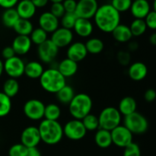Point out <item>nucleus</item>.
Masks as SVG:
<instances>
[{
	"label": "nucleus",
	"instance_id": "1",
	"mask_svg": "<svg viewBox=\"0 0 156 156\" xmlns=\"http://www.w3.org/2000/svg\"><path fill=\"white\" fill-rule=\"evenodd\" d=\"M96 27L104 33H112L117 25L120 24V13L117 12L111 3L99 6L94 16Z\"/></svg>",
	"mask_w": 156,
	"mask_h": 156
},
{
	"label": "nucleus",
	"instance_id": "2",
	"mask_svg": "<svg viewBox=\"0 0 156 156\" xmlns=\"http://www.w3.org/2000/svg\"><path fill=\"white\" fill-rule=\"evenodd\" d=\"M41 141L49 146L56 145L63 137V128L58 120L43 119L37 126Z\"/></svg>",
	"mask_w": 156,
	"mask_h": 156
},
{
	"label": "nucleus",
	"instance_id": "3",
	"mask_svg": "<svg viewBox=\"0 0 156 156\" xmlns=\"http://www.w3.org/2000/svg\"><path fill=\"white\" fill-rule=\"evenodd\" d=\"M39 80L41 88L50 94H56L66 85V79L53 67L44 69Z\"/></svg>",
	"mask_w": 156,
	"mask_h": 156
},
{
	"label": "nucleus",
	"instance_id": "4",
	"mask_svg": "<svg viewBox=\"0 0 156 156\" xmlns=\"http://www.w3.org/2000/svg\"><path fill=\"white\" fill-rule=\"evenodd\" d=\"M93 102L91 97L85 93L76 94L68 105L69 112L73 119L82 120L85 116L91 114Z\"/></svg>",
	"mask_w": 156,
	"mask_h": 156
},
{
	"label": "nucleus",
	"instance_id": "5",
	"mask_svg": "<svg viewBox=\"0 0 156 156\" xmlns=\"http://www.w3.org/2000/svg\"><path fill=\"white\" fill-rule=\"evenodd\" d=\"M99 127L111 131L121 124L122 115L114 107L104 108L98 115Z\"/></svg>",
	"mask_w": 156,
	"mask_h": 156
},
{
	"label": "nucleus",
	"instance_id": "6",
	"mask_svg": "<svg viewBox=\"0 0 156 156\" xmlns=\"http://www.w3.org/2000/svg\"><path fill=\"white\" fill-rule=\"evenodd\" d=\"M123 125L136 135H142L147 131L149 128V122L142 114L134 112L123 118Z\"/></svg>",
	"mask_w": 156,
	"mask_h": 156
},
{
	"label": "nucleus",
	"instance_id": "7",
	"mask_svg": "<svg viewBox=\"0 0 156 156\" xmlns=\"http://www.w3.org/2000/svg\"><path fill=\"white\" fill-rule=\"evenodd\" d=\"M63 134L66 138L73 141H79L86 136L87 132L82 121L77 119L69 120L62 126Z\"/></svg>",
	"mask_w": 156,
	"mask_h": 156
},
{
	"label": "nucleus",
	"instance_id": "8",
	"mask_svg": "<svg viewBox=\"0 0 156 156\" xmlns=\"http://www.w3.org/2000/svg\"><path fill=\"white\" fill-rule=\"evenodd\" d=\"M45 106L44 102L38 99H30L24 103L23 112L27 119L38 121L44 119Z\"/></svg>",
	"mask_w": 156,
	"mask_h": 156
},
{
	"label": "nucleus",
	"instance_id": "9",
	"mask_svg": "<svg viewBox=\"0 0 156 156\" xmlns=\"http://www.w3.org/2000/svg\"><path fill=\"white\" fill-rule=\"evenodd\" d=\"M25 62L21 56H15L4 62V72L12 79H18L24 75Z\"/></svg>",
	"mask_w": 156,
	"mask_h": 156
},
{
	"label": "nucleus",
	"instance_id": "10",
	"mask_svg": "<svg viewBox=\"0 0 156 156\" xmlns=\"http://www.w3.org/2000/svg\"><path fill=\"white\" fill-rule=\"evenodd\" d=\"M111 133L113 144L117 147L124 149L133 142V134L124 125L120 124L111 130Z\"/></svg>",
	"mask_w": 156,
	"mask_h": 156
},
{
	"label": "nucleus",
	"instance_id": "11",
	"mask_svg": "<svg viewBox=\"0 0 156 156\" xmlns=\"http://www.w3.org/2000/svg\"><path fill=\"white\" fill-rule=\"evenodd\" d=\"M59 49L48 39L37 47V56L40 60L44 63H51L56 59Z\"/></svg>",
	"mask_w": 156,
	"mask_h": 156
},
{
	"label": "nucleus",
	"instance_id": "12",
	"mask_svg": "<svg viewBox=\"0 0 156 156\" xmlns=\"http://www.w3.org/2000/svg\"><path fill=\"white\" fill-rule=\"evenodd\" d=\"M98 7L97 0H79L75 14L78 18L91 20L94 18Z\"/></svg>",
	"mask_w": 156,
	"mask_h": 156
},
{
	"label": "nucleus",
	"instance_id": "13",
	"mask_svg": "<svg viewBox=\"0 0 156 156\" xmlns=\"http://www.w3.org/2000/svg\"><path fill=\"white\" fill-rule=\"evenodd\" d=\"M74 33L72 30L59 27L51 34L50 40L59 49L68 47L73 43Z\"/></svg>",
	"mask_w": 156,
	"mask_h": 156
},
{
	"label": "nucleus",
	"instance_id": "14",
	"mask_svg": "<svg viewBox=\"0 0 156 156\" xmlns=\"http://www.w3.org/2000/svg\"><path fill=\"white\" fill-rule=\"evenodd\" d=\"M21 143L28 148L37 147L41 142L39 129L37 126H29L23 129L21 132Z\"/></svg>",
	"mask_w": 156,
	"mask_h": 156
},
{
	"label": "nucleus",
	"instance_id": "15",
	"mask_svg": "<svg viewBox=\"0 0 156 156\" xmlns=\"http://www.w3.org/2000/svg\"><path fill=\"white\" fill-rule=\"evenodd\" d=\"M88 55V51L85 47V43L81 41L73 42L68 47L66 50L67 58L71 60L78 62L84 60Z\"/></svg>",
	"mask_w": 156,
	"mask_h": 156
},
{
	"label": "nucleus",
	"instance_id": "16",
	"mask_svg": "<svg viewBox=\"0 0 156 156\" xmlns=\"http://www.w3.org/2000/svg\"><path fill=\"white\" fill-rule=\"evenodd\" d=\"M39 27L47 34H52L59 27V19L50 12H43L38 18Z\"/></svg>",
	"mask_w": 156,
	"mask_h": 156
},
{
	"label": "nucleus",
	"instance_id": "17",
	"mask_svg": "<svg viewBox=\"0 0 156 156\" xmlns=\"http://www.w3.org/2000/svg\"><path fill=\"white\" fill-rule=\"evenodd\" d=\"M12 47L16 56H24L27 54L31 49L32 42L29 36L18 35L12 41Z\"/></svg>",
	"mask_w": 156,
	"mask_h": 156
},
{
	"label": "nucleus",
	"instance_id": "18",
	"mask_svg": "<svg viewBox=\"0 0 156 156\" xmlns=\"http://www.w3.org/2000/svg\"><path fill=\"white\" fill-rule=\"evenodd\" d=\"M129 10L135 19H145L151 11L150 4L147 0H134Z\"/></svg>",
	"mask_w": 156,
	"mask_h": 156
},
{
	"label": "nucleus",
	"instance_id": "19",
	"mask_svg": "<svg viewBox=\"0 0 156 156\" xmlns=\"http://www.w3.org/2000/svg\"><path fill=\"white\" fill-rule=\"evenodd\" d=\"M73 30L76 35L82 38H87L91 36L94 30V25L91 20L78 18Z\"/></svg>",
	"mask_w": 156,
	"mask_h": 156
},
{
	"label": "nucleus",
	"instance_id": "20",
	"mask_svg": "<svg viewBox=\"0 0 156 156\" xmlns=\"http://www.w3.org/2000/svg\"><path fill=\"white\" fill-rule=\"evenodd\" d=\"M148 74V68L142 62H135L129 66L128 69V76L132 80L140 82L143 80Z\"/></svg>",
	"mask_w": 156,
	"mask_h": 156
},
{
	"label": "nucleus",
	"instance_id": "21",
	"mask_svg": "<svg viewBox=\"0 0 156 156\" xmlns=\"http://www.w3.org/2000/svg\"><path fill=\"white\" fill-rule=\"evenodd\" d=\"M56 69L66 79H67L73 77L77 73L79 66L77 62L66 57L59 62Z\"/></svg>",
	"mask_w": 156,
	"mask_h": 156
},
{
	"label": "nucleus",
	"instance_id": "22",
	"mask_svg": "<svg viewBox=\"0 0 156 156\" xmlns=\"http://www.w3.org/2000/svg\"><path fill=\"white\" fill-rule=\"evenodd\" d=\"M15 9L20 18L27 20L31 19L37 12V8L34 5L31 1H24V0L18 2Z\"/></svg>",
	"mask_w": 156,
	"mask_h": 156
},
{
	"label": "nucleus",
	"instance_id": "23",
	"mask_svg": "<svg viewBox=\"0 0 156 156\" xmlns=\"http://www.w3.org/2000/svg\"><path fill=\"white\" fill-rule=\"evenodd\" d=\"M113 38L117 42L123 44L129 42L133 37L132 33L130 31L129 26L124 24H120L116 27V28L111 33Z\"/></svg>",
	"mask_w": 156,
	"mask_h": 156
},
{
	"label": "nucleus",
	"instance_id": "24",
	"mask_svg": "<svg viewBox=\"0 0 156 156\" xmlns=\"http://www.w3.org/2000/svg\"><path fill=\"white\" fill-rule=\"evenodd\" d=\"M94 142L101 149H108L113 144L111 131L99 128L94 134Z\"/></svg>",
	"mask_w": 156,
	"mask_h": 156
},
{
	"label": "nucleus",
	"instance_id": "25",
	"mask_svg": "<svg viewBox=\"0 0 156 156\" xmlns=\"http://www.w3.org/2000/svg\"><path fill=\"white\" fill-rule=\"evenodd\" d=\"M136 108L137 104L135 99L130 96H126L120 100L117 109L122 116L126 117L136 112Z\"/></svg>",
	"mask_w": 156,
	"mask_h": 156
},
{
	"label": "nucleus",
	"instance_id": "26",
	"mask_svg": "<svg viewBox=\"0 0 156 156\" xmlns=\"http://www.w3.org/2000/svg\"><path fill=\"white\" fill-rule=\"evenodd\" d=\"M44 69L41 62L38 61H30L25 63L24 75L30 79H40L43 74Z\"/></svg>",
	"mask_w": 156,
	"mask_h": 156
},
{
	"label": "nucleus",
	"instance_id": "27",
	"mask_svg": "<svg viewBox=\"0 0 156 156\" xmlns=\"http://www.w3.org/2000/svg\"><path fill=\"white\" fill-rule=\"evenodd\" d=\"M56 99L59 103L63 105H69L76 95V93L73 87L66 85L56 93Z\"/></svg>",
	"mask_w": 156,
	"mask_h": 156
},
{
	"label": "nucleus",
	"instance_id": "28",
	"mask_svg": "<svg viewBox=\"0 0 156 156\" xmlns=\"http://www.w3.org/2000/svg\"><path fill=\"white\" fill-rule=\"evenodd\" d=\"M13 30L18 35L30 36L34 30V25L30 20L19 18L13 27Z\"/></svg>",
	"mask_w": 156,
	"mask_h": 156
},
{
	"label": "nucleus",
	"instance_id": "29",
	"mask_svg": "<svg viewBox=\"0 0 156 156\" xmlns=\"http://www.w3.org/2000/svg\"><path fill=\"white\" fill-rule=\"evenodd\" d=\"M19 18V15H18L15 8L5 9L4 12L2 15V24L9 28H13V27Z\"/></svg>",
	"mask_w": 156,
	"mask_h": 156
},
{
	"label": "nucleus",
	"instance_id": "30",
	"mask_svg": "<svg viewBox=\"0 0 156 156\" xmlns=\"http://www.w3.org/2000/svg\"><path fill=\"white\" fill-rule=\"evenodd\" d=\"M20 85L18 80L15 79L9 78L7 80L5 81L2 87V92L5 94L8 97L12 98L15 97L19 92Z\"/></svg>",
	"mask_w": 156,
	"mask_h": 156
},
{
	"label": "nucleus",
	"instance_id": "31",
	"mask_svg": "<svg viewBox=\"0 0 156 156\" xmlns=\"http://www.w3.org/2000/svg\"><path fill=\"white\" fill-rule=\"evenodd\" d=\"M85 44L88 53L92 55L99 54L103 51L105 48V44L103 41L98 37L90 38L85 43Z\"/></svg>",
	"mask_w": 156,
	"mask_h": 156
},
{
	"label": "nucleus",
	"instance_id": "32",
	"mask_svg": "<svg viewBox=\"0 0 156 156\" xmlns=\"http://www.w3.org/2000/svg\"><path fill=\"white\" fill-rule=\"evenodd\" d=\"M61 109L56 104L50 103L46 105L44 110V119L49 120H58L61 117Z\"/></svg>",
	"mask_w": 156,
	"mask_h": 156
},
{
	"label": "nucleus",
	"instance_id": "33",
	"mask_svg": "<svg viewBox=\"0 0 156 156\" xmlns=\"http://www.w3.org/2000/svg\"><path fill=\"white\" fill-rule=\"evenodd\" d=\"M29 37L31 41L32 44H35L38 47L48 40V34L41 27H37L34 28Z\"/></svg>",
	"mask_w": 156,
	"mask_h": 156
},
{
	"label": "nucleus",
	"instance_id": "34",
	"mask_svg": "<svg viewBox=\"0 0 156 156\" xmlns=\"http://www.w3.org/2000/svg\"><path fill=\"white\" fill-rule=\"evenodd\" d=\"M129 27L133 37L142 36L147 30V26L144 19H134Z\"/></svg>",
	"mask_w": 156,
	"mask_h": 156
},
{
	"label": "nucleus",
	"instance_id": "35",
	"mask_svg": "<svg viewBox=\"0 0 156 156\" xmlns=\"http://www.w3.org/2000/svg\"><path fill=\"white\" fill-rule=\"evenodd\" d=\"M12 99L0 91V117H6L12 111Z\"/></svg>",
	"mask_w": 156,
	"mask_h": 156
},
{
	"label": "nucleus",
	"instance_id": "36",
	"mask_svg": "<svg viewBox=\"0 0 156 156\" xmlns=\"http://www.w3.org/2000/svg\"><path fill=\"white\" fill-rule=\"evenodd\" d=\"M82 121L87 131H96L100 128L98 117L91 113L85 116Z\"/></svg>",
	"mask_w": 156,
	"mask_h": 156
},
{
	"label": "nucleus",
	"instance_id": "37",
	"mask_svg": "<svg viewBox=\"0 0 156 156\" xmlns=\"http://www.w3.org/2000/svg\"><path fill=\"white\" fill-rule=\"evenodd\" d=\"M77 18L78 17L75 13H65V15L60 18L59 24H61V27L73 30Z\"/></svg>",
	"mask_w": 156,
	"mask_h": 156
},
{
	"label": "nucleus",
	"instance_id": "38",
	"mask_svg": "<svg viewBox=\"0 0 156 156\" xmlns=\"http://www.w3.org/2000/svg\"><path fill=\"white\" fill-rule=\"evenodd\" d=\"M133 0H111V5L118 12L122 13L129 10Z\"/></svg>",
	"mask_w": 156,
	"mask_h": 156
},
{
	"label": "nucleus",
	"instance_id": "39",
	"mask_svg": "<svg viewBox=\"0 0 156 156\" xmlns=\"http://www.w3.org/2000/svg\"><path fill=\"white\" fill-rule=\"evenodd\" d=\"M27 148L21 143H17L10 147L9 156H27Z\"/></svg>",
	"mask_w": 156,
	"mask_h": 156
},
{
	"label": "nucleus",
	"instance_id": "40",
	"mask_svg": "<svg viewBox=\"0 0 156 156\" xmlns=\"http://www.w3.org/2000/svg\"><path fill=\"white\" fill-rule=\"evenodd\" d=\"M123 156H141V150L139 145L133 142L124 148Z\"/></svg>",
	"mask_w": 156,
	"mask_h": 156
},
{
	"label": "nucleus",
	"instance_id": "41",
	"mask_svg": "<svg viewBox=\"0 0 156 156\" xmlns=\"http://www.w3.org/2000/svg\"><path fill=\"white\" fill-rule=\"evenodd\" d=\"M50 12L53 14L55 17L59 18V19H60L66 13L63 5H62V2L52 3L51 6H50Z\"/></svg>",
	"mask_w": 156,
	"mask_h": 156
},
{
	"label": "nucleus",
	"instance_id": "42",
	"mask_svg": "<svg viewBox=\"0 0 156 156\" xmlns=\"http://www.w3.org/2000/svg\"><path fill=\"white\" fill-rule=\"evenodd\" d=\"M146 22L147 28L156 30V12L155 11H150L147 16L144 19Z\"/></svg>",
	"mask_w": 156,
	"mask_h": 156
},
{
	"label": "nucleus",
	"instance_id": "43",
	"mask_svg": "<svg viewBox=\"0 0 156 156\" xmlns=\"http://www.w3.org/2000/svg\"><path fill=\"white\" fill-rule=\"evenodd\" d=\"M131 59L130 53L128 51L121 50L117 53V60L119 63L122 66H127Z\"/></svg>",
	"mask_w": 156,
	"mask_h": 156
},
{
	"label": "nucleus",
	"instance_id": "44",
	"mask_svg": "<svg viewBox=\"0 0 156 156\" xmlns=\"http://www.w3.org/2000/svg\"><path fill=\"white\" fill-rule=\"evenodd\" d=\"M62 3L66 13H75L77 6L76 0H64Z\"/></svg>",
	"mask_w": 156,
	"mask_h": 156
},
{
	"label": "nucleus",
	"instance_id": "45",
	"mask_svg": "<svg viewBox=\"0 0 156 156\" xmlns=\"http://www.w3.org/2000/svg\"><path fill=\"white\" fill-rule=\"evenodd\" d=\"M2 57L5 60V59H10V58L16 56V54H15L12 46H8V47H5V48H3L2 51Z\"/></svg>",
	"mask_w": 156,
	"mask_h": 156
},
{
	"label": "nucleus",
	"instance_id": "46",
	"mask_svg": "<svg viewBox=\"0 0 156 156\" xmlns=\"http://www.w3.org/2000/svg\"><path fill=\"white\" fill-rule=\"evenodd\" d=\"M19 0H0V7L5 9L15 8L17 5Z\"/></svg>",
	"mask_w": 156,
	"mask_h": 156
},
{
	"label": "nucleus",
	"instance_id": "47",
	"mask_svg": "<svg viewBox=\"0 0 156 156\" xmlns=\"http://www.w3.org/2000/svg\"><path fill=\"white\" fill-rule=\"evenodd\" d=\"M144 99L147 102H152L156 99V91L153 88H149L144 94Z\"/></svg>",
	"mask_w": 156,
	"mask_h": 156
},
{
	"label": "nucleus",
	"instance_id": "48",
	"mask_svg": "<svg viewBox=\"0 0 156 156\" xmlns=\"http://www.w3.org/2000/svg\"><path fill=\"white\" fill-rule=\"evenodd\" d=\"M31 2L33 3L34 5L37 8V9H41V8H44L48 4L50 1L49 0H30Z\"/></svg>",
	"mask_w": 156,
	"mask_h": 156
},
{
	"label": "nucleus",
	"instance_id": "49",
	"mask_svg": "<svg viewBox=\"0 0 156 156\" xmlns=\"http://www.w3.org/2000/svg\"><path fill=\"white\" fill-rule=\"evenodd\" d=\"M27 156H41V152L37 147L28 148Z\"/></svg>",
	"mask_w": 156,
	"mask_h": 156
},
{
	"label": "nucleus",
	"instance_id": "50",
	"mask_svg": "<svg viewBox=\"0 0 156 156\" xmlns=\"http://www.w3.org/2000/svg\"><path fill=\"white\" fill-rule=\"evenodd\" d=\"M149 42L152 45L156 46V33H153L149 37Z\"/></svg>",
	"mask_w": 156,
	"mask_h": 156
},
{
	"label": "nucleus",
	"instance_id": "51",
	"mask_svg": "<svg viewBox=\"0 0 156 156\" xmlns=\"http://www.w3.org/2000/svg\"><path fill=\"white\" fill-rule=\"evenodd\" d=\"M129 50H132V51H134V50H136L138 48V44H137L135 41H132V42H130V44H129Z\"/></svg>",
	"mask_w": 156,
	"mask_h": 156
},
{
	"label": "nucleus",
	"instance_id": "52",
	"mask_svg": "<svg viewBox=\"0 0 156 156\" xmlns=\"http://www.w3.org/2000/svg\"><path fill=\"white\" fill-rule=\"evenodd\" d=\"M3 73H4V62L0 59V78H1Z\"/></svg>",
	"mask_w": 156,
	"mask_h": 156
},
{
	"label": "nucleus",
	"instance_id": "53",
	"mask_svg": "<svg viewBox=\"0 0 156 156\" xmlns=\"http://www.w3.org/2000/svg\"><path fill=\"white\" fill-rule=\"evenodd\" d=\"M50 2H51L52 3H56V2H62L64 0H49Z\"/></svg>",
	"mask_w": 156,
	"mask_h": 156
},
{
	"label": "nucleus",
	"instance_id": "54",
	"mask_svg": "<svg viewBox=\"0 0 156 156\" xmlns=\"http://www.w3.org/2000/svg\"><path fill=\"white\" fill-rule=\"evenodd\" d=\"M153 11L156 12V0H154L153 2Z\"/></svg>",
	"mask_w": 156,
	"mask_h": 156
},
{
	"label": "nucleus",
	"instance_id": "55",
	"mask_svg": "<svg viewBox=\"0 0 156 156\" xmlns=\"http://www.w3.org/2000/svg\"><path fill=\"white\" fill-rule=\"evenodd\" d=\"M24 1H30V0H24Z\"/></svg>",
	"mask_w": 156,
	"mask_h": 156
},
{
	"label": "nucleus",
	"instance_id": "56",
	"mask_svg": "<svg viewBox=\"0 0 156 156\" xmlns=\"http://www.w3.org/2000/svg\"><path fill=\"white\" fill-rule=\"evenodd\" d=\"M133 1H134V0H133Z\"/></svg>",
	"mask_w": 156,
	"mask_h": 156
}]
</instances>
